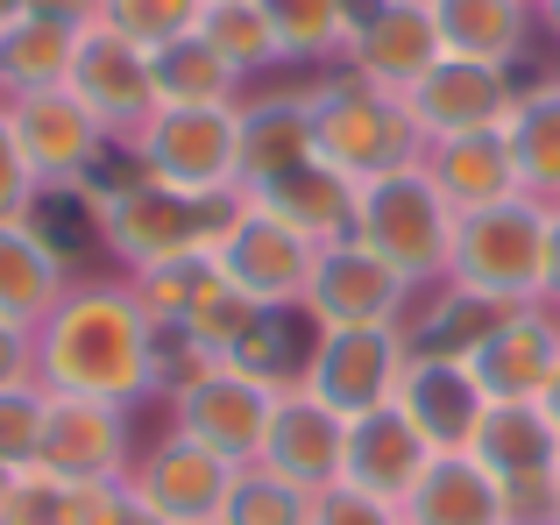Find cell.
Returning <instances> with one entry per match:
<instances>
[{
	"instance_id": "277c9868",
	"label": "cell",
	"mask_w": 560,
	"mask_h": 525,
	"mask_svg": "<svg viewBox=\"0 0 560 525\" xmlns=\"http://www.w3.org/2000/svg\"><path fill=\"white\" fill-rule=\"evenodd\" d=\"M136 156L156 185L191 199H213L234 178V142H242V114L234 107H156L136 128Z\"/></svg>"
},
{
	"instance_id": "e575fe53",
	"label": "cell",
	"mask_w": 560,
	"mask_h": 525,
	"mask_svg": "<svg viewBox=\"0 0 560 525\" xmlns=\"http://www.w3.org/2000/svg\"><path fill=\"white\" fill-rule=\"evenodd\" d=\"M262 14H270L284 57H319L355 28V0H262Z\"/></svg>"
},
{
	"instance_id": "d590c367",
	"label": "cell",
	"mask_w": 560,
	"mask_h": 525,
	"mask_svg": "<svg viewBox=\"0 0 560 525\" xmlns=\"http://www.w3.org/2000/svg\"><path fill=\"white\" fill-rule=\"evenodd\" d=\"M199 14H206V0H100V22L114 36H128L136 50H164V43L191 36Z\"/></svg>"
},
{
	"instance_id": "4316f807",
	"label": "cell",
	"mask_w": 560,
	"mask_h": 525,
	"mask_svg": "<svg viewBox=\"0 0 560 525\" xmlns=\"http://www.w3.org/2000/svg\"><path fill=\"white\" fill-rule=\"evenodd\" d=\"M299 164H319L313 156V128H305V100H270V107L242 114V142H234V178L270 185Z\"/></svg>"
},
{
	"instance_id": "e0dca14e",
	"label": "cell",
	"mask_w": 560,
	"mask_h": 525,
	"mask_svg": "<svg viewBox=\"0 0 560 525\" xmlns=\"http://www.w3.org/2000/svg\"><path fill=\"white\" fill-rule=\"evenodd\" d=\"M341 455H348V419L341 412H327V405L305 398V390L277 398L270 433H262L270 476H284L291 490H313V483H334V476H341Z\"/></svg>"
},
{
	"instance_id": "603a6c76",
	"label": "cell",
	"mask_w": 560,
	"mask_h": 525,
	"mask_svg": "<svg viewBox=\"0 0 560 525\" xmlns=\"http://www.w3.org/2000/svg\"><path fill=\"white\" fill-rule=\"evenodd\" d=\"M405 498H411V525H504L497 476L476 455H433Z\"/></svg>"
},
{
	"instance_id": "52a82bcc",
	"label": "cell",
	"mask_w": 560,
	"mask_h": 525,
	"mask_svg": "<svg viewBox=\"0 0 560 525\" xmlns=\"http://www.w3.org/2000/svg\"><path fill=\"white\" fill-rule=\"evenodd\" d=\"M405 114L425 136H482V128H504L518 114V79L497 65H468V57H440L419 85H405Z\"/></svg>"
},
{
	"instance_id": "7402d4cb",
	"label": "cell",
	"mask_w": 560,
	"mask_h": 525,
	"mask_svg": "<svg viewBox=\"0 0 560 525\" xmlns=\"http://www.w3.org/2000/svg\"><path fill=\"white\" fill-rule=\"evenodd\" d=\"M319 334H327V327H305L291 305H262L256 327L234 341L228 370H242L248 384H262V390H277V398H291V390H305V376H313Z\"/></svg>"
},
{
	"instance_id": "ac0fdd59",
	"label": "cell",
	"mask_w": 560,
	"mask_h": 525,
	"mask_svg": "<svg viewBox=\"0 0 560 525\" xmlns=\"http://www.w3.org/2000/svg\"><path fill=\"white\" fill-rule=\"evenodd\" d=\"M482 390H476V376L462 370V362H433V355H419L405 370V384H397V412L419 427V441L433 447V455H462L468 447V433H476V419H482Z\"/></svg>"
},
{
	"instance_id": "cb8c5ba5",
	"label": "cell",
	"mask_w": 560,
	"mask_h": 525,
	"mask_svg": "<svg viewBox=\"0 0 560 525\" xmlns=\"http://www.w3.org/2000/svg\"><path fill=\"white\" fill-rule=\"evenodd\" d=\"M256 213H270L291 235L313 242V235H334V228L355 221V185L327 164H299V171H284V178L256 185Z\"/></svg>"
},
{
	"instance_id": "f1b7e54d",
	"label": "cell",
	"mask_w": 560,
	"mask_h": 525,
	"mask_svg": "<svg viewBox=\"0 0 560 525\" xmlns=\"http://www.w3.org/2000/svg\"><path fill=\"white\" fill-rule=\"evenodd\" d=\"M79 36H85V28H65V22H43V14H22V22L0 36V85H8V93H50V85H65Z\"/></svg>"
},
{
	"instance_id": "6da1fadb",
	"label": "cell",
	"mask_w": 560,
	"mask_h": 525,
	"mask_svg": "<svg viewBox=\"0 0 560 525\" xmlns=\"http://www.w3.org/2000/svg\"><path fill=\"white\" fill-rule=\"evenodd\" d=\"M36 370L50 398H100L128 405L156 376V327L128 291H79L57 299L50 327H43Z\"/></svg>"
},
{
	"instance_id": "681fc988",
	"label": "cell",
	"mask_w": 560,
	"mask_h": 525,
	"mask_svg": "<svg viewBox=\"0 0 560 525\" xmlns=\"http://www.w3.org/2000/svg\"><path fill=\"white\" fill-rule=\"evenodd\" d=\"M539 8H547V22H553V28H560V0H539Z\"/></svg>"
},
{
	"instance_id": "816d5d0a",
	"label": "cell",
	"mask_w": 560,
	"mask_h": 525,
	"mask_svg": "<svg viewBox=\"0 0 560 525\" xmlns=\"http://www.w3.org/2000/svg\"><path fill=\"white\" fill-rule=\"evenodd\" d=\"M525 8H533V0H525Z\"/></svg>"
},
{
	"instance_id": "74e56055",
	"label": "cell",
	"mask_w": 560,
	"mask_h": 525,
	"mask_svg": "<svg viewBox=\"0 0 560 525\" xmlns=\"http://www.w3.org/2000/svg\"><path fill=\"white\" fill-rule=\"evenodd\" d=\"M43 412H50V390L0 384V462H8V469H36Z\"/></svg>"
},
{
	"instance_id": "9a60e30c",
	"label": "cell",
	"mask_w": 560,
	"mask_h": 525,
	"mask_svg": "<svg viewBox=\"0 0 560 525\" xmlns=\"http://www.w3.org/2000/svg\"><path fill=\"white\" fill-rule=\"evenodd\" d=\"M234 490V462H220L199 441H164L150 462L136 469V498L150 504L164 525H220V504Z\"/></svg>"
},
{
	"instance_id": "bcb514c9",
	"label": "cell",
	"mask_w": 560,
	"mask_h": 525,
	"mask_svg": "<svg viewBox=\"0 0 560 525\" xmlns=\"http://www.w3.org/2000/svg\"><path fill=\"white\" fill-rule=\"evenodd\" d=\"M539 405H547V419L560 427V370H553V384H547V398H539Z\"/></svg>"
},
{
	"instance_id": "8d00e7d4",
	"label": "cell",
	"mask_w": 560,
	"mask_h": 525,
	"mask_svg": "<svg viewBox=\"0 0 560 525\" xmlns=\"http://www.w3.org/2000/svg\"><path fill=\"white\" fill-rule=\"evenodd\" d=\"M305 498L284 483V476H234L228 504H220V525H305Z\"/></svg>"
},
{
	"instance_id": "2e32d148",
	"label": "cell",
	"mask_w": 560,
	"mask_h": 525,
	"mask_svg": "<svg viewBox=\"0 0 560 525\" xmlns=\"http://www.w3.org/2000/svg\"><path fill=\"white\" fill-rule=\"evenodd\" d=\"M405 284H411V277H397L383 256H370L355 242V249H334V256L313 262L305 299H313V319H319V327H390Z\"/></svg>"
},
{
	"instance_id": "ffe728a7",
	"label": "cell",
	"mask_w": 560,
	"mask_h": 525,
	"mask_svg": "<svg viewBox=\"0 0 560 525\" xmlns=\"http://www.w3.org/2000/svg\"><path fill=\"white\" fill-rule=\"evenodd\" d=\"M462 370L476 376V390L490 405H504V398H547V384H553V370H560V341H553V327H539V319H504V327H497L490 341L462 362Z\"/></svg>"
},
{
	"instance_id": "8fae6325",
	"label": "cell",
	"mask_w": 560,
	"mask_h": 525,
	"mask_svg": "<svg viewBox=\"0 0 560 525\" xmlns=\"http://www.w3.org/2000/svg\"><path fill=\"white\" fill-rule=\"evenodd\" d=\"M8 121H14V142H22L36 185H85V171L100 164V142H107V128L79 107L71 85H50V93H14Z\"/></svg>"
},
{
	"instance_id": "7dc6e473",
	"label": "cell",
	"mask_w": 560,
	"mask_h": 525,
	"mask_svg": "<svg viewBox=\"0 0 560 525\" xmlns=\"http://www.w3.org/2000/svg\"><path fill=\"white\" fill-rule=\"evenodd\" d=\"M14 22H22V0H0V36H8Z\"/></svg>"
},
{
	"instance_id": "7bdbcfd3",
	"label": "cell",
	"mask_w": 560,
	"mask_h": 525,
	"mask_svg": "<svg viewBox=\"0 0 560 525\" xmlns=\"http://www.w3.org/2000/svg\"><path fill=\"white\" fill-rule=\"evenodd\" d=\"M22 14H43V22H65V28H93L100 0H22Z\"/></svg>"
},
{
	"instance_id": "3957f363",
	"label": "cell",
	"mask_w": 560,
	"mask_h": 525,
	"mask_svg": "<svg viewBox=\"0 0 560 525\" xmlns=\"http://www.w3.org/2000/svg\"><path fill=\"white\" fill-rule=\"evenodd\" d=\"M234 213H220V199H191V192H171V185L142 178L128 192H107L100 199V228L107 242L121 249L128 262H171V256H191V249H213L228 235Z\"/></svg>"
},
{
	"instance_id": "8992f818",
	"label": "cell",
	"mask_w": 560,
	"mask_h": 525,
	"mask_svg": "<svg viewBox=\"0 0 560 525\" xmlns=\"http://www.w3.org/2000/svg\"><path fill=\"white\" fill-rule=\"evenodd\" d=\"M547 228L533 207H511V199H497V207H476L462 221V235H454V262H462V291H482V299H525V291L539 284V270H547Z\"/></svg>"
},
{
	"instance_id": "c3c4849f",
	"label": "cell",
	"mask_w": 560,
	"mask_h": 525,
	"mask_svg": "<svg viewBox=\"0 0 560 525\" xmlns=\"http://www.w3.org/2000/svg\"><path fill=\"white\" fill-rule=\"evenodd\" d=\"M14 476H22V469H8V462H0V504H8V490H14Z\"/></svg>"
},
{
	"instance_id": "60d3db41",
	"label": "cell",
	"mask_w": 560,
	"mask_h": 525,
	"mask_svg": "<svg viewBox=\"0 0 560 525\" xmlns=\"http://www.w3.org/2000/svg\"><path fill=\"white\" fill-rule=\"evenodd\" d=\"M28 192H36V171H28L22 142H14V121L0 114V221H14L28 207Z\"/></svg>"
},
{
	"instance_id": "f907efd6",
	"label": "cell",
	"mask_w": 560,
	"mask_h": 525,
	"mask_svg": "<svg viewBox=\"0 0 560 525\" xmlns=\"http://www.w3.org/2000/svg\"><path fill=\"white\" fill-rule=\"evenodd\" d=\"M553 483H560V462H553Z\"/></svg>"
},
{
	"instance_id": "f6af8a7d",
	"label": "cell",
	"mask_w": 560,
	"mask_h": 525,
	"mask_svg": "<svg viewBox=\"0 0 560 525\" xmlns=\"http://www.w3.org/2000/svg\"><path fill=\"white\" fill-rule=\"evenodd\" d=\"M539 284H547V291H560V221L547 228V270H539Z\"/></svg>"
},
{
	"instance_id": "4fadbf2b",
	"label": "cell",
	"mask_w": 560,
	"mask_h": 525,
	"mask_svg": "<svg viewBox=\"0 0 560 525\" xmlns=\"http://www.w3.org/2000/svg\"><path fill=\"white\" fill-rule=\"evenodd\" d=\"M71 93L79 107L93 114L100 128H142L156 114V93H150V50H136L128 36H114L107 22H93L71 50Z\"/></svg>"
},
{
	"instance_id": "4dcf8cb0",
	"label": "cell",
	"mask_w": 560,
	"mask_h": 525,
	"mask_svg": "<svg viewBox=\"0 0 560 525\" xmlns=\"http://www.w3.org/2000/svg\"><path fill=\"white\" fill-rule=\"evenodd\" d=\"M150 93H156V107H228L234 71L199 36H178L164 50H150Z\"/></svg>"
},
{
	"instance_id": "5bb4252c",
	"label": "cell",
	"mask_w": 560,
	"mask_h": 525,
	"mask_svg": "<svg viewBox=\"0 0 560 525\" xmlns=\"http://www.w3.org/2000/svg\"><path fill=\"white\" fill-rule=\"evenodd\" d=\"M128 455V427L121 405L100 398H50L43 412V441H36V469H50L57 483H107Z\"/></svg>"
},
{
	"instance_id": "f546056e",
	"label": "cell",
	"mask_w": 560,
	"mask_h": 525,
	"mask_svg": "<svg viewBox=\"0 0 560 525\" xmlns=\"http://www.w3.org/2000/svg\"><path fill=\"white\" fill-rule=\"evenodd\" d=\"M14 221H22L57 262H79V256H93L100 242H107V228H100V199L85 192V185H36Z\"/></svg>"
},
{
	"instance_id": "30bf717a",
	"label": "cell",
	"mask_w": 560,
	"mask_h": 525,
	"mask_svg": "<svg viewBox=\"0 0 560 525\" xmlns=\"http://www.w3.org/2000/svg\"><path fill=\"white\" fill-rule=\"evenodd\" d=\"M397 384H405V370H397L390 327H327L319 355H313V376H305V398H319L341 419H362V412H383Z\"/></svg>"
},
{
	"instance_id": "44dd1931",
	"label": "cell",
	"mask_w": 560,
	"mask_h": 525,
	"mask_svg": "<svg viewBox=\"0 0 560 525\" xmlns=\"http://www.w3.org/2000/svg\"><path fill=\"white\" fill-rule=\"evenodd\" d=\"M468 455L504 483V476H539L560 462V427L547 419L539 398H504V405H482L476 433H468Z\"/></svg>"
},
{
	"instance_id": "5b68a950",
	"label": "cell",
	"mask_w": 560,
	"mask_h": 525,
	"mask_svg": "<svg viewBox=\"0 0 560 525\" xmlns=\"http://www.w3.org/2000/svg\"><path fill=\"white\" fill-rule=\"evenodd\" d=\"M355 228H362V249L383 256L397 277H425L440 256L454 249L447 199H440V185L419 178V171H390V178H376L370 192L355 199Z\"/></svg>"
},
{
	"instance_id": "ab89813d",
	"label": "cell",
	"mask_w": 560,
	"mask_h": 525,
	"mask_svg": "<svg viewBox=\"0 0 560 525\" xmlns=\"http://www.w3.org/2000/svg\"><path fill=\"white\" fill-rule=\"evenodd\" d=\"M71 525H164V518L107 476V483H71Z\"/></svg>"
},
{
	"instance_id": "7a4b0ae2",
	"label": "cell",
	"mask_w": 560,
	"mask_h": 525,
	"mask_svg": "<svg viewBox=\"0 0 560 525\" xmlns=\"http://www.w3.org/2000/svg\"><path fill=\"white\" fill-rule=\"evenodd\" d=\"M305 128H313V156L327 171H341L348 185H376L390 171H405L411 150V114L405 93H383L376 79L348 71V79H327L313 100H305Z\"/></svg>"
},
{
	"instance_id": "836d02e7",
	"label": "cell",
	"mask_w": 560,
	"mask_h": 525,
	"mask_svg": "<svg viewBox=\"0 0 560 525\" xmlns=\"http://www.w3.org/2000/svg\"><path fill=\"white\" fill-rule=\"evenodd\" d=\"M504 299H482V291H454L447 305H440L433 319H425V348L419 355H433V362H468L482 341H490L497 327H504Z\"/></svg>"
},
{
	"instance_id": "1f68e13d",
	"label": "cell",
	"mask_w": 560,
	"mask_h": 525,
	"mask_svg": "<svg viewBox=\"0 0 560 525\" xmlns=\"http://www.w3.org/2000/svg\"><path fill=\"white\" fill-rule=\"evenodd\" d=\"M191 36L206 43V50L220 57V65L242 79V71H262V65H277V28H270V14H262V0H206V14H199V28Z\"/></svg>"
},
{
	"instance_id": "d6986e66",
	"label": "cell",
	"mask_w": 560,
	"mask_h": 525,
	"mask_svg": "<svg viewBox=\"0 0 560 525\" xmlns=\"http://www.w3.org/2000/svg\"><path fill=\"white\" fill-rule=\"evenodd\" d=\"M425 462H433V447L419 441V427H411L397 405L348 419V455H341L348 490H362V498H405Z\"/></svg>"
},
{
	"instance_id": "7c38bea8",
	"label": "cell",
	"mask_w": 560,
	"mask_h": 525,
	"mask_svg": "<svg viewBox=\"0 0 560 525\" xmlns=\"http://www.w3.org/2000/svg\"><path fill=\"white\" fill-rule=\"evenodd\" d=\"M213 262H220V277L256 305H284L313 284V242L291 235L284 221H270V213H256V207L228 221V235L213 242Z\"/></svg>"
},
{
	"instance_id": "d4e9b609",
	"label": "cell",
	"mask_w": 560,
	"mask_h": 525,
	"mask_svg": "<svg viewBox=\"0 0 560 525\" xmlns=\"http://www.w3.org/2000/svg\"><path fill=\"white\" fill-rule=\"evenodd\" d=\"M447 57L511 71L525 57V0H433Z\"/></svg>"
},
{
	"instance_id": "f35d334b",
	"label": "cell",
	"mask_w": 560,
	"mask_h": 525,
	"mask_svg": "<svg viewBox=\"0 0 560 525\" xmlns=\"http://www.w3.org/2000/svg\"><path fill=\"white\" fill-rule=\"evenodd\" d=\"M0 525H71V483H57L50 469H22L0 504Z\"/></svg>"
},
{
	"instance_id": "d6a6232c",
	"label": "cell",
	"mask_w": 560,
	"mask_h": 525,
	"mask_svg": "<svg viewBox=\"0 0 560 525\" xmlns=\"http://www.w3.org/2000/svg\"><path fill=\"white\" fill-rule=\"evenodd\" d=\"M511 136V164L525 185H553L560 192V85L547 93H518V114L504 121Z\"/></svg>"
},
{
	"instance_id": "b9f144b4",
	"label": "cell",
	"mask_w": 560,
	"mask_h": 525,
	"mask_svg": "<svg viewBox=\"0 0 560 525\" xmlns=\"http://www.w3.org/2000/svg\"><path fill=\"white\" fill-rule=\"evenodd\" d=\"M305 525H390V504L383 498H362V490H327L319 512Z\"/></svg>"
},
{
	"instance_id": "484cf974",
	"label": "cell",
	"mask_w": 560,
	"mask_h": 525,
	"mask_svg": "<svg viewBox=\"0 0 560 525\" xmlns=\"http://www.w3.org/2000/svg\"><path fill=\"white\" fill-rule=\"evenodd\" d=\"M433 185L440 199H454V207H497V199H511V185H518V164H511V136L504 128H482V136H447L433 156Z\"/></svg>"
},
{
	"instance_id": "ba28073f",
	"label": "cell",
	"mask_w": 560,
	"mask_h": 525,
	"mask_svg": "<svg viewBox=\"0 0 560 525\" xmlns=\"http://www.w3.org/2000/svg\"><path fill=\"white\" fill-rule=\"evenodd\" d=\"M348 50H355L362 79H376L383 93H405L447 57V43H440L433 0H355Z\"/></svg>"
},
{
	"instance_id": "ee69618b",
	"label": "cell",
	"mask_w": 560,
	"mask_h": 525,
	"mask_svg": "<svg viewBox=\"0 0 560 525\" xmlns=\"http://www.w3.org/2000/svg\"><path fill=\"white\" fill-rule=\"evenodd\" d=\"M22 370H28V341L14 319H0V384H22Z\"/></svg>"
},
{
	"instance_id": "83f0119b",
	"label": "cell",
	"mask_w": 560,
	"mask_h": 525,
	"mask_svg": "<svg viewBox=\"0 0 560 525\" xmlns=\"http://www.w3.org/2000/svg\"><path fill=\"white\" fill-rule=\"evenodd\" d=\"M57 299H65V262L22 221H0V319L28 327V319L57 313Z\"/></svg>"
},
{
	"instance_id": "9c48e42d",
	"label": "cell",
	"mask_w": 560,
	"mask_h": 525,
	"mask_svg": "<svg viewBox=\"0 0 560 525\" xmlns=\"http://www.w3.org/2000/svg\"><path fill=\"white\" fill-rule=\"evenodd\" d=\"M270 412H277V390L248 384V376L228 370V362H213V370H199L191 384H178V427H185V441L213 447L220 462L262 455Z\"/></svg>"
}]
</instances>
